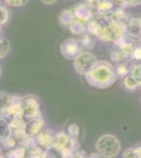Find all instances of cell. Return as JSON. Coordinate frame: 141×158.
<instances>
[{
	"label": "cell",
	"instance_id": "1",
	"mask_svg": "<svg viewBox=\"0 0 141 158\" xmlns=\"http://www.w3.org/2000/svg\"><path fill=\"white\" fill-rule=\"evenodd\" d=\"M88 85L95 89H107L112 86L117 80L115 65L110 61H98L96 65L84 75Z\"/></svg>",
	"mask_w": 141,
	"mask_h": 158
},
{
	"label": "cell",
	"instance_id": "2",
	"mask_svg": "<svg viewBox=\"0 0 141 158\" xmlns=\"http://www.w3.org/2000/svg\"><path fill=\"white\" fill-rule=\"evenodd\" d=\"M96 151L101 157L114 158L121 152V142L113 134H103L96 140Z\"/></svg>",
	"mask_w": 141,
	"mask_h": 158
},
{
	"label": "cell",
	"instance_id": "3",
	"mask_svg": "<svg viewBox=\"0 0 141 158\" xmlns=\"http://www.w3.org/2000/svg\"><path fill=\"white\" fill-rule=\"evenodd\" d=\"M97 62V56L92 53L91 50H82L73 60V65L79 75L84 76L96 65Z\"/></svg>",
	"mask_w": 141,
	"mask_h": 158
},
{
	"label": "cell",
	"instance_id": "4",
	"mask_svg": "<svg viewBox=\"0 0 141 158\" xmlns=\"http://www.w3.org/2000/svg\"><path fill=\"white\" fill-rule=\"evenodd\" d=\"M22 98V117L25 120L40 116V101L35 95H25Z\"/></svg>",
	"mask_w": 141,
	"mask_h": 158
},
{
	"label": "cell",
	"instance_id": "5",
	"mask_svg": "<svg viewBox=\"0 0 141 158\" xmlns=\"http://www.w3.org/2000/svg\"><path fill=\"white\" fill-rule=\"evenodd\" d=\"M82 50L83 48L78 38H68L59 47L61 56L66 60H74Z\"/></svg>",
	"mask_w": 141,
	"mask_h": 158
},
{
	"label": "cell",
	"instance_id": "6",
	"mask_svg": "<svg viewBox=\"0 0 141 158\" xmlns=\"http://www.w3.org/2000/svg\"><path fill=\"white\" fill-rule=\"evenodd\" d=\"M54 136H55V134H54L51 130L43 129L41 132H39V133L35 136L36 143H37L38 147L44 149L45 151H50L53 148Z\"/></svg>",
	"mask_w": 141,
	"mask_h": 158
},
{
	"label": "cell",
	"instance_id": "7",
	"mask_svg": "<svg viewBox=\"0 0 141 158\" xmlns=\"http://www.w3.org/2000/svg\"><path fill=\"white\" fill-rule=\"evenodd\" d=\"M126 37L135 43L141 42V18L133 17L126 27Z\"/></svg>",
	"mask_w": 141,
	"mask_h": 158
},
{
	"label": "cell",
	"instance_id": "8",
	"mask_svg": "<svg viewBox=\"0 0 141 158\" xmlns=\"http://www.w3.org/2000/svg\"><path fill=\"white\" fill-rule=\"evenodd\" d=\"M45 128V121L42 118V116H38L36 118L30 119L25 122V134L27 136L35 137L39 132H41Z\"/></svg>",
	"mask_w": 141,
	"mask_h": 158
},
{
	"label": "cell",
	"instance_id": "9",
	"mask_svg": "<svg viewBox=\"0 0 141 158\" xmlns=\"http://www.w3.org/2000/svg\"><path fill=\"white\" fill-rule=\"evenodd\" d=\"M106 18L107 20H111V21L124 25V27H127V24L130 23V21L132 20L133 17L131 16L130 13L125 12L124 9H122V7H116L114 11L107 15Z\"/></svg>",
	"mask_w": 141,
	"mask_h": 158
},
{
	"label": "cell",
	"instance_id": "10",
	"mask_svg": "<svg viewBox=\"0 0 141 158\" xmlns=\"http://www.w3.org/2000/svg\"><path fill=\"white\" fill-rule=\"evenodd\" d=\"M22 117V98L19 96L13 95L12 101L10 103L9 110H7L6 118H18Z\"/></svg>",
	"mask_w": 141,
	"mask_h": 158
},
{
	"label": "cell",
	"instance_id": "11",
	"mask_svg": "<svg viewBox=\"0 0 141 158\" xmlns=\"http://www.w3.org/2000/svg\"><path fill=\"white\" fill-rule=\"evenodd\" d=\"M74 13H75V16L77 19H80L84 22L89 21L93 17L95 16V12L91 7H89L84 2L82 3H79L74 7Z\"/></svg>",
	"mask_w": 141,
	"mask_h": 158
},
{
	"label": "cell",
	"instance_id": "12",
	"mask_svg": "<svg viewBox=\"0 0 141 158\" xmlns=\"http://www.w3.org/2000/svg\"><path fill=\"white\" fill-rule=\"evenodd\" d=\"M71 137L68 136V133L65 132H58L54 136V142H53V148L51 150H55L56 152L59 153L61 150H63L68 146L70 142Z\"/></svg>",
	"mask_w": 141,
	"mask_h": 158
},
{
	"label": "cell",
	"instance_id": "13",
	"mask_svg": "<svg viewBox=\"0 0 141 158\" xmlns=\"http://www.w3.org/2000/svg\"><path fill=\"white\" fill-rule=\"evenodd\" d=\"M115 9H116V6H115V3L113 2V0H100L98 6H97L96 11H95V15L98 17L106 18L107 15L114 11Z\"/></svg>",
	"mask_w": 141,
	"mask_h": 158
},
{
	"label": "cell",
	"instance_id": "14",
	"mask_svg": "<svg viewBox=\"0 0 141 158\" xmlns=\"http://www.w3.org/2000/svg\"><path fill=\"white\" fill-rule=\"evenodd\" d=\"M136 44H137V43L132 41V40H131L130 38H127L126 36L120 38L118 41H116L114 43L115 47H117L119 50H121L123 53H125V54H127L130 56H131V54H132L134 48L136 47Z\"/></svg>",
	"mask_w": 141,
	"mask_h": 158
},
{
	"label": "cell",
	"instance_id": "15",
	"mask_svg": "<svg viewBox=\"0 0 141 158\" xmlns=\"http://www.w3.org/2000/svg\"><path fill=\"white\" fill-rule=\"evenodd\" d=\"M76 19L75 13H74L73 9H65L63 11H61V13L58 16V22L60 25L62 27H70V24L74 20Z\"/></svg>",
	"mask_w": 141,
	"mask_h": 158
},
{
	"label": "cell",
	"instance_id": "16",
	"mask_svg": "<svg viewBox=\"0 0 141 158\" xmlns=\"http://www.w3.org/2000/svg\"><path fill=\"white\" fill-rule=\"evenodd\" d=\"M110 58H111V61H112V62H114L115 64H116V63L130 62V61H132L130 55L125 54V53H123L121 50H119L117 47H115V45H114V49H113V50H112V52H111Z\"/></svg>",
	"mask_w": 141,
	"mask_h": 158
},
{
	"label": "cell",
	"instance_id": "17",
	"mask_svg": "<svg viewBox=\"0 0 141 158\" xmlns=\"http://www.w3.org/2000/svg\"><path fill=\"white\" fill-rule=\"evenodd\" d=\"M12 98L13 95H11V94L0 91V117H6V118L7 110H9Z\"/></svg>",
	"mask_w": 141,
	"mask_h": 158
},
{
	"label": "cell",
	"instance_id": "18",
	"mask_svg": "<svg viewBox=\"0 0 141 158\" xmlns=\"http://www.w3.org/2000/svg\"><path fill=\"white\" fill-rule=\"evenodd\" d=\"M78 39H79V41H80L81 45H82L83 50H92L95 48L97 38L93 36L92 34H89V32H85V33H83V34H81Z\"/></svg>",
	"mask_w": 141,
	"mask_h": 158
},
{
	"label": "cell",
	"instance_id": "19",
	"mask_svg": "<svg viewBox=\"0 0 141 158\" xmlns=\"http://www.w3.org/2000/svg\"><path fill=\"white\" fill-rule=\"evenodd\" d=\"M68 30L73 35H76V36H80L81 34L86 32V22L82 21L80 19H75L73 22L70 24L68 27Z\"/></svg>",
	"mask_w": 141,
	"mask_h": 158
},
{
	"label": "cell",
	"instance_id": "20",
	"mask_svg": "<svg viewBox=\"0 0 141 158\" xmlns=\"http://www.w3.org/2000/svg\"><path fill=\"white\" fill-rule=\"evenodd\" d=\"M11 135L12 130L10 127V121L6 120V117H0V143Z\"/></svg>",
	"mask_w": 141,
	"mask_h": 158
},
{
	"label": "cell",
	"instance_id": "21",
	"mask_svg": "<svg viewBox=\"0 0 141 158\" xmlns=\"http://www.w3.org/2000/svg\"><path fill=\"white\" fill-rule=\"evenodd\" d=\"M115 71H116L117 77L124 78L131 73V65L130 62H121L115 64Z\"/></svg>",
	"mask_w": 141,
	"mask_h": 158
},
{
	"label": "cell",
	"instance_id": "22",
	"mask_svg": "<svg viewBox=\"0 0 141 158\" xmlns=\"http://www.w3.org/2000/svg\"><path fill=\"white\" fill-rule=\"evenodd\" d=\"M123 85L126 90L129 91H135L136 89H138L140 86L139 81L137 80L136 78L133 77L131 74H129L127 76H125L123 78Z\"/></svg>",
	"mask_w": 141,
	"mask_h": 158
},
{
	"label": "cell",
	"instance_id": "23",
	"mask_svg": "<svg viewBox=\"0 0 141 158\" xmlns=\"http://www.w3.org/2000/svg\"><path fill=\"white\" fill-rule=\"evenodd\" d=\"M27 150L25 149L23 146H18L16 148H14L13 150H10L9 153L6 154V157L10 158H23L27 156Z\"/></svg>",
	"mask_w": 141,
	"mask_h": 158
},
{
	"label": "cell",
	"instance_id": "24",
	"mask_svg": "<svg viewBox=\"0 0 141 158\" xmlns=\"http://www.w3.org/2000/svg\"><path fill=\"white\" fill-rule=\"evenodd\" d=\"M123 158H141V146L135 148H127L122 153Z\"/></svg>",
	"mask_w": 141,
	"mask_h": 158
},
{
	"label": "cell",
	"instance_id": "25",
	"mask_svg": "<svg viewBox=\"0 0 141 158\" xmlns=\"http://www.w3.org/2000/svg\"><path fill=\"white\" fill-rule=\"evenodd\" d=\"M11 52V43L6 38H0V60L4 59Z\"/></svg>",
	"mask_w": 141,
	"mask_h": 158
},
{
	"label": "cell",
	"instance_id": "26",
	"mask_svg": "<svg viewBox=\"0 0 141 158\" xmlns=\"http://www.w3.org/2000/svg\"><path fill=\"white\" fill-rule=\"evenodd\" d=\"M27 154L31 158H45L48 156V151H45L42 148L36 146L33 149H31L27 151Z\"/></svg>",
	"mask_w": 141,
	"mask_h": 158
},
{
	"label": "cell",
	"instance_id": "27",
	"mask_svg": "<svg viewBox=\"0 0 141 158\" xmlns=\"http://www.w3.org/2000/svg\"><path fill=\"white\" fill-rule=\"evenodd\" d=\"M3 144V147L7 150H13L14 148H16L19 146V140H18L16 137H14L13 135L9 136L7 138H6L3 141L1 142Z\"/></svg>",
	"mask_w": 141,
	"mask_h": 158
},
{
	"label": "cell",
	"instance_id": "28",
	"mask_svg": "<svg viewBox=\"0 0 141 158\" xmlns=\"http://www.w3.org/2000/svg\"><path fill=\"white\" fill-rule=\"evenodd\" d=\"M131 75L137 79L141 86V62H135L131 65Z\"/></svg>",
	"mask_w": 141,
	"mask_h": 158
},
{
	"label": "cell",
	"instance_id": "29",
	"mask_svg": "<svg viewBox=\"0 0 141 158\" xmlns=\"http://www.w3.org/2000/svg\"><path fill=\"white\" fill-rule=\"evenodd\" d=\"M10 20V12L6 7L0 6V24L4 25Z\"/></svg>",
	"mask_w": 141,
	"mask_h": 158
},
{
	"label": "cell",
	"instance_id": "30",
	"mask_svg": "<svg viewBox=\"0 0 141 158\" xmlns=\"http://www.w3.org/2000/svg\"><path fill=\"white\" fill-rule=\"evenodd\" d=\"M68 134L72 138H79V134H80V129H79L78 124L71 123L68 128Z\"/></svg>",
	"mask_w": 141,
	"mask_h": 158
},
{
	"label": "cell",
	"instance_id": "31",
	"mask_svg": "<svg viewBox=\"0 0 141 158\" xmlns=\"http://www.w3.org/2000/svg\"><path fill=\"white\" fill-rule=\"evenodd\" d=\"M131 59L136 62H141V44H136L131 54Z\"/></svg>",
	"mask_w": 141,
	"mask_h": 158
},
{
	"label": "cell",
	"instance_id": "32",
	"mask_svg": "<svg viewBox=\"0 0 141 158\" xmlns=\"http://www.w3.org/2000/svg\"><path fill=\"white\" fill-rule=\"evenodd\" d=\"M6 4L13 7H21L27 4L29 0H3Z\"/></svg>",
	"mask_w": 141,
	"mask_h": 158
},
{
	"label": "cell",
	"instance_id": "33",
	"mask_svg": "<svg viewBox=\"0 0 141 158\" xmlns=\"http://www.w3.org/2000/svg\"><path fill=\"white\" fill-rule=\"evenodd\" d=\"M99 1H100V0H84L83 2L89 7H91V9L95 12V11H96V9H97V6H98V4H99Z\"/></svg>",
	"mask_w": 141,
	"mask_h": 158
},
{
	"label": "cell",
	"instance_id": "34",
	"mask_svg": "<svg viewBox=\"0 0 141 158\" xmlns=\"http://www.w3.org/2000/svg\"><path fill=\"white\" fill-rule=\"evenodd\" d=\"M113 2L116 7H122V9L126 7V0H113Z\"/></svg>",
	"mask_w": 141,
	"mask_h": 158
},
{
	"label": "cell",
	"instance_id": "35",
	"mask_svg": "<svg viewBox=\"0 0 141 158\" xmlns=\"http://www.w3.org/2000/svg\"><path fill=\"white\" fill-rule=\"evenodd\" d=\"M141 4V0H126V7H133Z\"/></svg>",
	"mask_w": 141,
	"mask_h": 158
},
{
	"label": "cell",
	"instance_id": "36",
	"mask_svg": "<svg viewBox=\"0 0 141 158\" xmlns=\"http://www.w3.org/2000/svg\"><path fill=\"white\" fill-rule=\"evenodd\" d=\"M57 1L58 0H40V2H41L42 4H44V6H53V4H55Z\"/></svg>",
	"mask_w": 141,
	"mask_h": 158
},
{
	"label": "cell",
	"instance_id": "37",
	"mask_svg": "<svg viewBox=\"0 0 141 158\" xmlns=\"http://www.w3.org/2000/svg\"><path fill=\"white\" fill-rule=\"evenodd\" d=\"M1 75H2V69L0 67V78H1Z\"/></svg>",
	"mask_w": 141,
	"mask_h": 158
},
{
	"label": "cell",
	"instance_id": "38",
	"mask_svg": "<svg viewBox=\"0 0 141 158\" xmlns=\"http://www.w3.org/2000/svg\"><path fill=\"white\" fill-rule=\"evenodd\" d=\"M1 31H2V25L0 24V34H1Z\"/></svg>",
	"mask_w": 141,
	"mask_h": 158
},
{
	"label": "cell",
	"instance_id": "39",
	"mask_svg": "<svg viewBox=\"0 0 141 158\" xmlns=\"http://www.w3.org/2000/svg\"><path fill=\"white\" fill-rule=\"evenodd\" d=\"M0 3H1V0H0Z\"/></svg>",
	"mask_w": 141,
	"mask_h": 158
},
{
	"label": "cell",
	"instance_id": "40",
	"mask_svg": "<svg viewBox=\"0 0 141 158\" xmlns=\"http://www.w3.org/2000/svg\"><path fill=\"white\" fill-rule=\"evenodd\" d=\"M0 156H1V155H0Z\"/></svg>",
	"mask_w": 141,
	"mask_h": 158
}]
</instances>
